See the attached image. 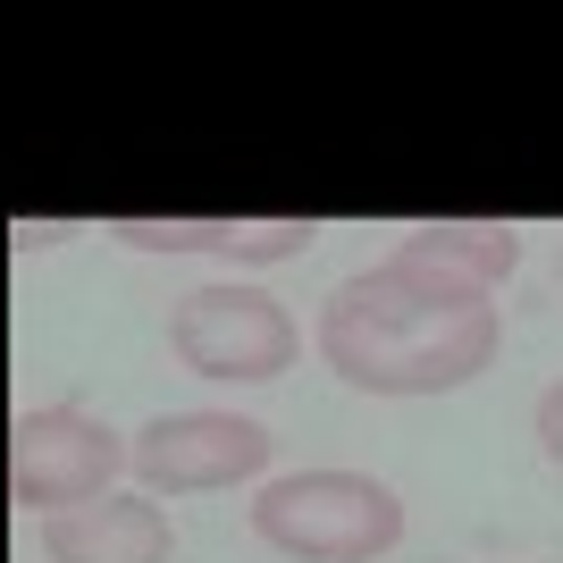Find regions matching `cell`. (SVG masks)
I'll use <instances>...</instances> for the list:
<instances>
[{
	"label": "cell",
	"instance_id": "obj_1",
	"mask_svg": "<svg viewBox=\"0 0 563 563\" xmlns=\"http://www.w3.org/2000/svg\"><path fill=\"white\" fill-rule=\"evenodd\" d=\"M496 336L505 311L488 303V286L421 261H378L320 303L311 345L362 396H454L496 362Z\"/></svg>",
	"mask_w": 563,
	"mask_h": 563
},
{
	"label": "cell",
	"instance_id": "obj_2",
	"mask_svg": "<svg viewBox=\"0 0 563 563\" xmlns=\"http://www.w3.org/2000/svg\"><path fill=\"white\" fill-rule=\"evenodd\" d=\"M253 539L295 563H378L404 539V496L371 471H295L253 496Z\"/></svg>",
	"mask_w": 563,
	"mask_h": 563
},
{
	"label": "cell",
	"instance_id": "obj_3",
	"mask_svg": "<svg viewBox=\"0 0 563 563\" xmlns=\"http://www.w3.org/2000/svg\"><path fill=\"white\" fill-rule=\"evenodd\" d=\"M118 471H135V438H118L85 404H43L18 421V471H9V505L25 514H76L101 505Z\"/></svg>",
	"mask_w": 563,
	"mask_h": 563
},
{
	"label": "cell",
	"instance_id": "obj_4",
	"mask_svg": "<svg viewBox=\"0 0 563 563\" xmlns=\"http://www.w3.org/2000/svg\"><path fill=\"white\" fill-rule=\"evenodd\" d=\"M168 353L194 378H278V371H295L303 329L261 286H194L186 303L168 311Z\"/></svg>",
	"mask_w": 563,
	"mask_h": 563
},
{
	"label": "cell",
	"instance_id": "obj_5",
	"mask_svg": "<svg viewBox=\"0 0 563 563\" xmlns=\"http://www.w3.org/2000/svg\"><path fill=\"white\" fill-rule=\"evenodd\" d=\"M269 429L244 412H161L135 429V479L152 496H202L269 471Z\"/></svg>",
	"mask_w": 563,
	"mask_h": 563
},
{
	"label": "cell",
	"instance_id": "obj_6",
	"mask_svg": "<svg viewBox=\"0 0 563 563\" xmlns=\"http://www.w3.org/2000/svg\"><path fill=\"white\" fill-rule=\"evenodd\" d=\"M43 555L51 563H168L177 530H168V514L152 496H101V505L43 521Z\"/></svg>",
	"mask_w": 563,
	"mask_h": 563
},
{
	"label": "cell",
	"instance_id": "obj_7",
	"mask_svg": "<svg viewBox=\"0 0 563 563\" xmlns=\"http://www.w3.org/2000/svg\"><path fill=\"white\" fill-rule=\"evenodd\" d=\"M135 253H219V261H295L311 244V219H110Z\"/></svg>",
	"mask_w": 563,
	"mask_h": 563
},
{
	"label": "cell",
	"instance_id": "obj_8",
	"mask_svg": "<svg viewBox=\"0 0 563 563\" xmlns=\"http://www.w3.org/2000/svg\"><path fill=\"white\" fill-rule=\"evenodd\" d=\"M396 261H421V269H446L471 286H505L521 269V235L505 219H421V228H404Z\"/></svg>",
	"mask_w": 563,
	"mask_h": 563
},
{
	"label": "cell",
	"instance_id": "obj_9",
	"mask_svg": "<svg viewBox=\"0 0 563 563\" xmlns=\"http://www.w3.org/2000/svg\"><path fill=\"white\" fill-rule=\"evenodd\" d=\"M530 429H539V446H547V463L563 471V378H555V387H547V396H539V421H530Z\"/></svg>",
	"mask_w": 563,
	"mask_h": 563
}]
</instances>
